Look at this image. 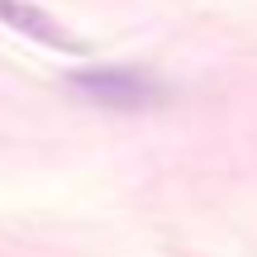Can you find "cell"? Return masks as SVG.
I'll return each instance as SVG.
<instances>
[{
    "mask_svg": "<svg viewBox=\"0 0 257 257\" xmlns=\"http://www.w3.org/2000/svg\"><path fill=\"white\" fill-rule=\"evenodd\" d=\"M72 91H81L91 105H105V110H153L162 100L157 81H148L143 72H119V67L72 72Z\"/></svg>",
    "mask_w": 257,
    "mask_h": 257,
    "instance_id": "6da1fadb",
    "label": "cell"
},
{
    "mask_svg": "<svg viewBox=\"0 0 257 257\" xmlns=\"http://www.w3.org/2000/svg\"><path fill=\"white\" fill-rule=\"evenodd\" d=\"M0 24H10V29H19V34H29L34 43L62 48V53H81V43H76V38L67 34L53 15H48V10L29 5V0H0Z\"/></svg>",
    "mask_w": 257,
    "mask_h": 257,
    "instance_id": "7a4b0ae2",
    "label": "cell"
}]
</instances>
